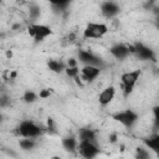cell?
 I'll return each mask as SVG.
<instances>
[{"mask_svg": "<svg viewBox=\"0 0 159 159\" xmlns=\"http://www.w3.org/2000/svg\"><path fill=\"white\" fill-rule=\"evenodd\" d=\"M16 133L24 138H36L39 135H41L42 129L41 127H39L36 123H34L32 120H22L17 128H16Z\"/></svg>", "mask_w": 159, "mask_h": 159, "instance_id": "1", "label": "cell"}, {"mask_svg": "<svg viewBox=\"0 0 159 159\" xmlns=\"http://www.w3.org/2000/svg\"><path fill=\"white\" fill-rule=\"evenodd\" d=\"M140 76V71L139 70H134V71H129V72H124L120 76V82H122V88H123V93L124 96H129L133 92V88L135 86V83L138 82Z\"/></svg>", "mask_w": 159, "mask_h": 159, "instance_id": "2", "label": "cell"}, {"mask_svg": "<svg viewBox=\"0 0 159 159\" xmlns=\"http://www.w3.org/2000/svg\"><path fill=\"white\" fill-rule=\"evenodd\" d=\"M108 31V26L103 22H88L83 30L84 39H99Z\"/></svg>", "mask_w": 159, "mask_h": 159, "instance_id": "3", "label": "cell"}, {"mask_svg": "<svg viewBox=\"0 0 159 159\" xmlns=\"http://www.w3.org/2000/svg\"><path fill=\"white\" fill-rule=\"evenodd\" d=\"M112 118L117 122H119L120 124H123L125 128L130 129L135 122L138 120V114L135 112H133L132 109H125V111H122V112H117L112 116Z\"/></svg>", "mask_w": 159, "mask_h": 159, "instance_id": "4", "label": "cell"}, {"mask_svg": "<svg viewBox=\"0 0 159 159\" xmlns=\"http://www.w3.org/2000/svg\"><path fill=\"white\" fill-rule=\"evenodd\" d=\"M27 32L36 42L43 41L46 37H48L52 34V30L46 25H39V24H30L27 27Z\"/></svg>", "mask_w": 159, "mask_h": 159, "instance_id": "5", "label": "cell"}, {"mask_svg": "<svg viewBox=\"0 0 159 159\" xmlns=\"http://www.w3.org/2000/svg\"><path fill=\"white\" fill-rule=\"evenodd\" d=\"M78 60L84 63V66H97V67H103L104 66V62L102 61V58L97 57L96 55H93L92 52L89 51H86V50H80L78 51Z\"/></svg>", "mask_w": 159, "mask_h": 159, "instance_id": "6", "label": "cell"}, {"mask_svg": "<svg viewBox=\"0 0 159 159\" xmlns=\"http://www.w3.org/2000/svg\"><path fill=\"white\" fill-rule=\"evenodd\" d=\"M78 152H80V154L83 158H86V159H93L99 153V149H98V147H97L96 143L80 142V144H78Z\"/></svg>", "mask_w": 159, "mask_h": 159, "instance_id": "7", "label": "cell"}, {"mask_svg": "<svg viewBox=\"0 0 159 159\" xmlns=\"http://www.w3.org/2000/svg\"><path fill=\"white\" fill-rule=\"evenodd\" d=\"M134 46V53L142 58V60H154L155 58V55H154V51L152 48H149L148 46H145L144 43H140V42H137Z\"/></svg>", "mask_w": 159, "mask_h": 159, "instance_id": "8", "label": "cell"}, {"mask_svg": "<svg viewBox=\"0 0 159 159\" xmlns=\"http://www.w3.org/2000/svg\"><path fill=\"white\" fill-rule=\"evenodd\" d=\"M101 11H102L103 16L111 19V17H114L116 15L119 14L120 7L118 6V4L113 2V1H104L101 5Z\"/></svg>", "mask_w": 159, "mask_h": 159, "instance_id": "9", "label": "cell"}, {"mask_svg": "<svg viewBox=\"0 0 159 159\" xmlns=\"http://www.w3.org/2000/svg\"><path fill=\"white\" fill-rule=\"evenodd\" d=\"M102 68L97 67V66H83V68L81 70V76L82 80L87 81V82H92L94 78H97L101 73Z\"/></svg>", "mask_w": 159, "mask_h": 159, "instance_id": "10", "label": "cell"}, {"mask_svg": "<svg viewBox=\"0 0 159 159\" xmlns=\"http://www.w3.org/2000/svg\"><path fill=\"white\" fill-rule=\"evenodd\" d=\"M114 96H116V88L113 87V86H109V87H107V88H104L101 93H99V96H98V102H99V104L101 106H107V104H109L111 102H112V99L114 98Z\"/></svg>", "mask_w": 159, "mask_h": 159, "instance_id": "11", "label": "cell"}, {"mask_svg": "<svg viewBox=\"0 0 159 159\" xmlns=\"http://www.w3.org/2000/svg\"><path fill=\"white\" fill-rule=\"evenodd\" d=\"M109 52L117 58V60H124L130 52L128 46L123 45V43H116L109 48Z\"/></svg>", "mask_w": 159, "mask_h": 159, "instance_id": "12", "label": "cell"}, {"mask_svg": "<svg viewBox=\"0 0 159 159\" xmlns=\"http://www.w3.org/2000/svg\"><path fill=\"white\" fill-rule=\"evenodd\" d=\"M80 142L96 143V130L91 128H82L80 130Z\"/></svg>", "mask_w": 159, "mask_h": 159, "instance_id": "13", "label": "cell"}, {"mask_svg": "<svg viewBox=\"0 0 159 159\" xmlns=\"http://www.w3.org/2000/svg\"><path fill=\"white\" fill-rule=\"evenodd\" d=\"M47 67H48L50 71H52L55 73H61L66 70L67 65L61 60H50L47 62Z\"/></svg>", "mask_w": 159, "mask_h": 159, "instance_id": "14", "label": "cell"}, {"mask_svg": "<svg viewBox=\"0 0 159 159\" xmlns=\"http://www.w3.org/2000/svg\"><path fill=\"white\" fill-rule=\"evenodd\" d=\"M144 144L148 148H150L152 150H154L155 153H158L159 152V134L154 133V134L149 135L148 138L144 139Z\"/></svg>", "mask_w": 159, "mask_h": 159, "instance_id": "15", "label": "cell"}, {"mask_svg": "<svg viewBox=\"0 0 159 159\" xmlns=\"http://www.w3.org/2000/svg\"><path fill=\"white\" fill-rule=\"evenodd\" d=\"M62 147L67 150V152H71L73 153L77 148V140L75 137H65L62 139Z\"/></svg>", "mask_w": 159, "mask_h": 159, "instance_id": "16", "label": "cell"}, {"mask_svg": "<svg viewBox=\"0 0 159 159\" xmlns=\"http://www.w3.org/2000/svg\"><path fill=\"white\" fill-rule=\"evenodd\" d=\"M51 6L53 9V12L61 14V12L67 10V7L70 6V1H52Z\"/></svg>", "mask_w": 159, "mask_h": 159, "instance_id": "17", "label": "cell"}, {"mask_svg": "<svg viewBox=\"0 0 159 159\" xmlns=\"http://www.w3.org/2000/svg\"><path fill=\"white\" fill-rule=\"evenodd\" d=\"M19 144H20V147L24 149V150H30V149H32L34 147H35V140L34 139H31V138H25V139H21L20 142H19Z\"/></svg>", "mask_w": 159, "mask_h": 159, "instance_id": "18", "label": "cell"}, {"mask_svg": "<svg viewBox=\"0 0 159 159\" xmlns=\"http://www.w3.org/2000/svg\"><path fill=\"white\" fill-rule=\"evenodd\" d=\"M22 99L25 103H34L37 99V94L34 91H26L22 96Z\"/></svg>", "mask_w": 159, "mask_h": 159, "instance_id": "19", "label": "cell"}, {"mask_svg": "<svg viewBox=\"0 0 159 159\" xmlns=\"http://www.w3.org/2000/svg\"><path fill=\"white\" fill-rule=\"evenodd\" d=\"M135 159H150L149 152L142 147H138L135 150Z\"/></svg>", "mask_w": 159, "mask_h": 159, "instance_id": "20", "label": "cell"}, {"mask_svg": "<svg viewBox=\"0 0 159 159\" xmlns=\"http://www.w3.org/2000/svg\"><path fill=\"white\" fill-rule=\"evenodd\" d=\"M65 72H66V75H67L68 77L76 78V77L78 76V73H80V70H78L77 66H75V67H66Z\"/></svg>", "mask_w": 159, "mask_h": 159, "instance_id": "21", "label": "cell"}, {"mask_svg": "<svg viewBox=\"0 0 159 159\" xmlns=\"http://www.w3.org/2000/svg\"><path fill=\"white\" fill-rule=\"evenodd\" d=\"M29 15H30V17H31L32 20L37 19V17L40 16V7H39L37 5H32V6H30Z\"/></svg>", "mask_w": 159, "mask_h": 159, "instance_id": "22", "label": "cell"}, {"mask_svg": "<svg viewBox=\"0 0 159 159\" xmlns=\"http://www.w3.org/2000/svg\"><path fill=\"white\" fill-rule=\"evenodd\" d=\"M10 104V99L7 96H0V106L1 107H6Z\"/></svg>", "mask_w": 159, "mask_h": 159, "instance_id": "23", "label": "cell"}, {"mask_svg": "<svg viewBox=\"0 0 159 159\" xmlns=\"http://www.w3.org/2000/svg\"><path fill=\"white\" fill-rule=\"evenodd\" d=\"M47 128H48V130L55 132V123H53V119L48 118V120H47Z\"/></svg>", "mask_w": 159, "mask_h": 159, "instance_id": "24", "label": "cell"}, {"mask_svg": "<svg viewBox=\"0 0 159 159\" xmlns=\"http://www.w3.org/2000/svg\"><path fill=\"white\" fill-rule=\"evenodd\" d=\"M50 96V89H42L40 92V98H46Z\"/></svg>", "mask_w": 159, "mask_h": 159, "instance_id": "25", "label": "cell"}, {"mask_svg": "<svg viewBox=\"0 0 159 159\" xmlns=\"http://www.w3.org/2000/svg\"><path fill=\"white\" fill-rule=\"evenodd\" d=\"M66 65H67V67H75V66H77V62H76L75 58H70Z\"/></svg>", "mask_w": 159, "mask_h": 159, "instance_id": "26", "label": "cell"}, {"mask_svg": "<svg viewBox=\"0 0 159 159\" xmlns=\"http://www.w3.org/2000/svg\"><path fill=\"white\" fill-rule=\"evenodd\" d=\"M109 140H111L112 143H116V140H117V134H116V133L111 134V135H109Z\"/></svg>", "mask_w": 159, "mask_h": 159, "instance_id": "27", "label": "cell"}, {"mask_svg": "<svg viewBox=\"0 0 159 159\" xmlns=\"http://www.w3.org/2000/svg\"><path fill=\"white\" fill-rule=\"evenodd\" d=\"M6 56H7V57H11V56H12V53L9 51V52H6Z\"/></svg>", "mask_w": 159, "mask_h": 159, "instance_id": "28", "label": "cell"}, {"mask_svg": "<svg viewBox=\"0 0 159 159\" xmlns=\"http://www.w3.org/2000/svg\"><path fill=\"white\" fill-rule=\"evenodd\" d=\"M1 119H2V116H1V114H0V122H1Z\"/></svg>", "mask_w": 159, "mask_h": 159, "instance_id": "29", "label": "cell"}]
</instances>
